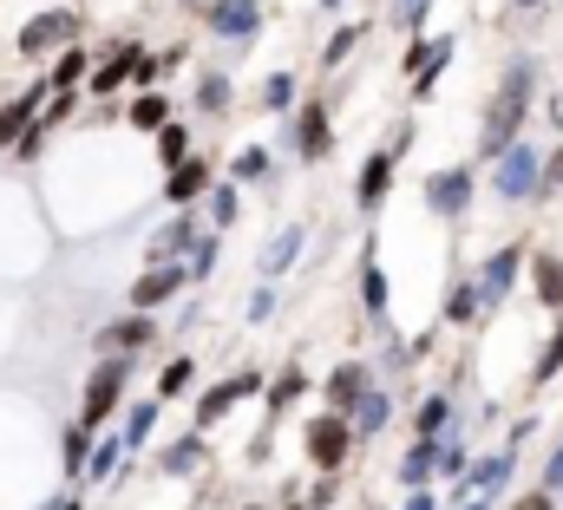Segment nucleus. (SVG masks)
Returning <instances> with one entry per match:
<instances>
[{"label": "nucleus", "instance_id": "58836bf2", "mask_svg": "<svg viewBox=\"0 0 563 510\" xmlns=\"http://www.w3.org/2000/svg\"><path fill=\"white\" fill-rule=\"evenodd\" d=\"M184 275H190V288L217 275V236H210V230H203V236L190 243V255H184Z\"/></svg>", "mask_w": 563, "mask_h": 510}, {"label": "nucleus", "instance_id": "423d86ee", "mask_svg": "<svg viewBox=\"0 0 563 510\" xmlns=\"http://www.w3.org/2000/svg\"><path fill=\"white\" fill-rule=\"evenodd\" d=\"M492 190L505 197V203H531L538 197V151L518 137L505 157H492Z\"/></svg>", "mask_w": 563, "mask_h": 510}, {"label": "nucleus", "instance_id": "6e6d98bb", "mask_svg": "<svg viewBox=\"0 0 563 510\" xmlns=\"http://www.w3.org/2000/svg\"><path fill=\"white\" fill-rule=\"evenodd\" d=\"M321 7H328V13H341V0H321Z\"/></svg>", "mask_w": 563, "mask_h": 510}, {"label": "nucleus", "instance_id": "20e7f679", "mask_svg": "<svg viewBox=\"0 0 563 510\" xmlns=\"http://www.w3.org/2000/svg\"><path fill=\"white\" fill-rule=\"evenodd\" d=\"M301 445H308V465H314L321 478H341V465H347V452H354V432H347V419L321 412V419H308Z\"/></svg>", "mask_w": 563, "mask_h": 510}, {"label": "nucleus", "instance_id": "ddd939ff", "mask_svg": "<svg viewBox=\"0 0 563 510\" xmlns=\"http://www.w3.org/2000/svg\"><path fill=\"white\" fill-rule=\"evenodd\" d=\"M263 392V374H236V380H217L203 399H197V432H210L230 406H243V399H256Z\"/></svg>", "mask_w": 563, "mask_h": 510}, {"label": "nucleus", "instance_id": "79ce46f5", "mask_svg": "<svg viewBox=\"0 0 563 510\" xmlns=\"http://www.w3.org/2000/svg\"><path fill=\"white\" fill-rule=\"evenodd\" d=\"M472 321H478V301H472V281H459L445 295V328H472Z\"/></svg>", "mask_w": 563, "mask_h": 510}, {"label": "nucleus", "instance_id": "e433bc0d", "mask_svg": "<svg viewBox=\"0 0 563 510\" xmlns=\"http://www.w3.org/2000/svg\"><path fill=\"white\" fill-rule=\"evenodd\" d=\"M230 184H269V151H263V144L236 151V157H230Z\"/></svg>", "mask_w": 563, "mask_h": 510}, {"label": "nucleus", "instance_id": "412c9836", "mask_svg": "<svg viewBox=\"0 0 563 510\" xmlns=\"http://www.w3.org/2000/svg\"><path fill=\"white\" fill-rule=\"evenodd\" d=\"M301 243H308V230H301V223H288V230H282L276 243H269V250L256 255V275H263V281H269V288H276L282 275H288V268H295V255H301Z\"/></svg>", "mask_w": 563, "mask_h": 510}, {"label": "nucleus", "instance_id": "c03bdc74", "mask_svg": "<svg viewBox=\"0 0 563 510\" xmlns=\"http://www.w3.org/2000/svg\"><path fill=\"white\" fill-rule=\"evenodd\" d=\"M354 46H361V26H341V33H334V40L321 46V66H341V59H347Z\"/></svg>", "mask_w": 563, "mask_h": 510}, {"label": "nucleus", "instance_id": "49530a36", "mask_svg": "<svg viewBox=\"0 0 563 510\" xmlns=\"http://www.w3.org/2000/svg\"><path fill=\"white\" fill-rule=\"evenodd\" d=\"M538 491H544V498H563V445L544 458V485H538Z\"/></svg>", "mask_w": 563, "mask_h": 510}, {"label": "nucleus", "instance_id": "4be33fe9", "mask_svg": "<svg viewBox=\"0 0 563 510\" xmlns=\"http://www.w3.org/2000/svg\"><path fill=\"white\" fill-rule=\"evenodd\" d=\"M40 106H46V86H33V92H20V99H7V106H0V151H7V144H20V131L40 119Z\"/></svg>", "mask_w": 563, "mask_h": 510}, {"label": "nucleus", "instance_id": "8fccbe9b", "mask_svg": "<svg viewBox=\"0 0 563 510\" xmlns=\"http://www.w3.org/2000/svg\"><path fill=\"white\" fill-rule=\"evenodd\" d=\"M511 510H558V498H544V491H525Z\"/></svg>", "mask_w": 563, "mask_h": 510}, {"label": "nucleus", "instance_id": "f03ea898", "mask_svg": "<svg viewBox=\"0 0 563 510\" xmlns=\"http://www.w3.org/2000/svg\"><path fill=\"white\" fill-rule=\"evenodd\" d=\"M125 380H132V361H125V354H106V361L92 367V380H86V406H79V425H86V432H99V425L125 406Z\"/></svg>", "mask_w": 563, "mask_h": 510}, {"label": "nucleus", "instance_id": "c9c22d12", "mask_svg": "<svg viewBox=\"0 0 563 510\" xmlns=\"http://www.w3.org/2000/svg\"><path fill=\"white\" fill-rule=\"evenodd\" d=\"M151 425H157V399H139V406H125V432H119V445H125V452H139L144 439H151Z\"/></svg>", "mask_w": 563, "mask_h": 510}, {"label": "nucleus", "instance_id": "a19ab883", "mask_svg": "<svg viewBox=\"0 0 563 510\" xmlns=\"http://www.w3.org/2000/svg\"><path fill=\"white\" fill-rule=\"evenodd\" d=\"M151 137H157V157H164V164H184V157H190V131L177 125V119H170V125H157Z\"/></svg>", "mask_w": 563, "mask_h": 510}, {"label": "nucleus", "instance_id": "4c0bfd02", "mask_svg": "<svg viewBox=\"0 0 563 510\" xmlns=\"http://www.w3.org/2000/svg\"><path fill=\"white\" fill-rule=\"evenodd\" d=\"M558 374H563V308H558V328H551L544 354H538V367H531V386H551Z\"/></svg>", "mask_w": 563, "mask_h": 510}, {"label": "nucleus", "instance_id": "c756f323", "mask_svg": "<svg viewBox=\"0 0 563 510\" xmlns=\"http://www.w3.org/2000/svg\"><path fill=\"white\" fill-rule=\"evenodd\" d=\"M230 106H236V79H230V73H203V79H197V112L223 119Z\"/></svg>", "mask_w": 563, "mask_h": 510}, {"label": "nucleus", "instance_id": "c85d7f7f", "mask_svg": "<svg viewBox=\"0 0 563 510\" xmlns=\"http://www.w3.org/2000/svg\"><path fill=\"white\" fill-rule=\"evenodd\" d=\"M452 432V392H426L413 412V439H445Z\"/></svg>", "mask_w": 563, "mask_h": 510}, {"label": "nucleus", "instance_id": "3c124183", "mask_svg": "<svg viewBox=\"0 0 563 510\" xmlns=\"http://www.w3.org/2000/svg\"><path fill=\"white\" fill-rule=\"evenodd\" d=\"M400 510H439V498H432V491H407V505Z\"/></svg>", "mask_w": 563, "mask_h": 510}, {"label": "nucleus", "instance_id": "4468645a", "mask_svg": "<svg viewBox=\"0 0 563 510\" xmlns=\"http://www.w3.org/2000/svg\"><path fill=\"white\" fill-rule=\"evenodd\" d=\"M367 386H374V374H367L361 361H341V367L321 380V399H328V412H334V419H347V412L361 406V392H367Z\"/></svg>", "mask_w": 563, "mask_h": 510}, {"label": "nucleus", "instance_id": "de8ad7c7", "mask_svg": "<svg viewBox=\"0 0 563 510\" xmlns=\"http://www.w3.org/2000/svg\"><path fill=\"white\" fill-rule=\"evenodd\" d=\"M269 314H276V288H269V281H263V288H256V295H250V321H269Z\"/></svg>", "mask_w": 563, "mask_h": 510}, {"label": "nucleus", "instance_id": "864d4df0", "mask_svg": "<svg viewBox=\"0 0 563 510\" xmlns=\"http://www.w3.org/2000/svg\"><path fill=\"white\" fill-rule=\"evenodd\" d=\"M452 510H492V505H478V498H472V505H452Z\"/></svg>", "mask_w": 563, "mask_h": 510}, {"label": "nucleus", "instance_id": "7c9ffc66", "mask_svg": "<svg viewBox=\"0 0 563 510\" xmlns=\"http://www.w3.org/2000/svg\"><path fill=\"white\" fill-rule=\"evenodd\" d=\"M531 288H538V301L558 314L563 308V262L558 255H538V262H531Z\"/></svg>", "mask_w": 563, "mask_h": 510}, {"label": "nucleus", "instance_id": "2f4dec72", "mask_svg": "<svg viewBox=\"0 0 563 510\" xmlns=\"http://www.w3.org/2000/svg\"><path fill=\"white\" fill-rule=\"evenodd\" d=\"M125 125H132V131H157V125H170V99H164V92H139V99L125 106Z\"/></svg>", "mask_w": 563, "mask_h": 510}, {"label": "nucleus", "instance_id": "a878e982", "mask_svg": "<svg viewBox=\"0 0 563 510\" xmlns=\"http://www.w3.org/2000/svg\"><path fill=\"white\" fill-rule=\"evenodd\" d=\"M243 217V197H236V184H210L203 190V230L217 236V230H230Z\"/></svg>", "mask_w": 563, "mask_h": 510}, {"label": "nucleus", "instance_id": "09e8293b", "mask_svg": "<svg viewBox=\"0 0 563 510\" xmlns=\"http://www.w3.org/2000/svg\"><path fill=\"white\" fill-rule=\"evenodd\" d=\"M328 505H334V478H321V485L301 498V510H328Z\"/></svg>", "mask_w": 563, "mask_h": 510}, {"label": "nucleus", "instance_id": "5fc2aeb1", "mask_svg": "<svg viewBox=\"0 0 563 510\" xmlns=\"http://www.w3.org/2000/svg\"><path fill=\"white\" fill-rule=\"evenodd\" d=\"M511 7H525V13H531V7H544V0H511Z\"/></svg>", "mask_w": 563, "mask_h": 510}, {"label": "nucleus", "instance_id": "7ed1b4c3", "mask_svg": "<svg viewBox=\"0 0 563 510\" xmlns=\"http://www.w3.org/2000/svg\"><path fill=\"white\" fill-rule=\"evenodd\" d=\"M518 275H525V250H518V243L492 250V262H485V268H478V281H472V301H478V314H498V308L511 301Z\"/></svg>", "mask_w": 563, "mask_h": 510}, {"label": "nucleus", "instance_id": "603ef678", "mask_svg": "<svg viewBox=\"0 0 563 510\" xmlns=\"http://www.w3.org/2000/svg\"><path fill=\"white\" fill-rule=\"evenodd\" d=\"M53 510H86L79 498H53Z\"/></svg>", "mask_w": 563, "mask_h": 510}, {"label": "nucleus", "instance_id": "a18cd8bd", "mask_svg": "<svg viewBox=\"0 0 563 510\" xmlns=\"http://www.w3.org/2000/svg\"><path fill=\"white\" fill-rule=\"evenodd\" d=\"M426 7H432V0H394V20H400L407 33H420V26H426Z\"/></svg>", "mask_w": 563, "mask_h": 510}, {"label": "nucleus", "instance_id": "f704fd0d", "mask_svg": "<svg viewBox=\"0 0 563 510\" xmlns=\"http://www.w3.org/2000/svg\"><path fill=\"white\" fill-rule=\"evenodd\" d=\"M308 392V374L301 367H282L276 380H263V399H269V412H282V406H295Z\"/></svg>", "mask_w": 563, "mask_h": 510}, {"label": "nucleus", "instance_id": "6e6552de", "mask_svg": "<svg viewBox=\"0 0 563 510\" xmlns=\"http://www.w3.org/2000/svg\"><path fill=\"white\" fill-rule=\"evenodd\" d=\"M420 197H426V210H432L439 223H459V217L472 210V170H465V164H452V170H432Z\"/></svg>", "mask_w": 563, "mask_h": 510}, {"label": "nucleus", "instance_id": "aec40b11", "mask_svg": "<svg viewBox=\"0 0 563 510\" xmlns=\"http://www.w3.org/2000/svg\"><path fill=\"white\" fill-rule=\"evenodd\" d=\"M361 308H367L374 328L387 321V268H380V255H374V236L361 243Z\"/></svg>", "mask_w": 563, "mask_h": 510}, {"label": "nucleus", "instance_id": "ea45409f", "mask_svg": "<svg viewBox=\"0 0 563 510\" xmlns=\"http://www.w3.org/2000/svg\"><path fill=\"white\" fill-rule=\"evenodd\" d=\"M295 99H301L295 73H269V79H263V106H269V112H282V119H288V112H295Z\"/></svg>", "mask_w": 563, "mask_h": 510}, {"label": "nucleus", "instance_id": "4d7b16f0", "mask_svg": "<svg viewBox=\"0 0 563 510\" xmlns=\"http://www.w3.org/2000/svg\"><path fill=\"white\" fill-rule=\"evenodd\" d=\"M282 510H301V505H282Z\"/></svg>", "mask_w": 563, "mask_h": 510}, {"label": "nucleus", "instance_id": "5701e85b", "mask_svg": "<svg viewBox=\"0 0 563 510\" xmlns=\"http://www.w3.org/2000/svg\"><path fill=\"white\" fill-rule=\"evenodd\" d=\"M86 73H92V53H86V46H59V59H53V73H46V92H79Z\"/></svg>", "mask_w": 563, "mask_h": 510}, {"label": "nucleus", "instance_id": "f3484780", "mask_svg": "<svg viewBox=\"0 0 563 510\" xmlns=\"http://www.w3.org/2000/svg\"><path fill=\"white\" fill-rule=\"evenodd\" d=\"M210 184H217L210 164H203V157H184V164H170V177H164V203H170V210H190Z\"/></svg>", "mask_w": 563, "mask_h": 510}, {"label": "nucleus", "instance_id": "1a4fd4ad", "mask_svg": "<svg viewBox=\"0 0 563 510\" xmlns=\"http://www.w3.org/2000/svg\"><path fill=\"white\" fill-rule=\"evenodd\" d=\"M190 288V275H184V262H151L139 281H132V314H151V308H164V301H177Z\"/></svg>", "mask_w": 563, "mask_h": 510}, {"label": "nucleus", "instance_id": "13d9d810", "mask_svg": "<svg viewBox=\"0 0 563 510\" xmlns=\"http://www.w3.org/2000/svg\"><path fill=\"white\" fill-rule=\"evenodd\" d=\"M40 510H53V505H40Z\"/></svg>", "mask_w": 563, "mask_h": 510}, {"label": "nucleus", "instance_id": "393cba45", "mask_svg": "<svg viewBox=\"0 0 563 510\" xmlns=\"http://www.w3.org/2000/svg\"><path fill=\"white\" fill-rule=\"evenodd\" d=\"M432 472H439V439H413L407 458H400V485H407V491H426Z\"/></svg>", "mask_w": 563, "mask_h": 510}, {"label": "nucleus", "instance_id": "b1692460", "mask_svg": "<svg viewBox=\"0 0 563 510\" xmlns=\"http://www.w3.org/2000/svg\"><path fill=\"white\" fill-rule=\"evenodd\" d=\"M132 53L139 46H119V53H106V59H92V73H86V86L99 92V99H112L125 79H132Z\"/></svg>", "mask_w": 563, "mask_h": 510}, {"label": "nucleus", "instance_id": "f257e3e1", "mask_svg": "<svg viewBox=\"0 0 563 510\" xmlns=\"http://www.w3.org/2000/svg\"><path fill=\"white\" fill-rule=\"evenodd\" d=\"M531 99H538V59H531V53H518V59L505 66V79H498L492 106H485V125H478V157H505V151L518 144Z\"/></svg>", "mask_w": 563, "mask_h": 510}, {"label": "nucleus", "instance_id": "2eb2a0df", "mask_svg": "<svg viewBox=\"0 0 563 510\" xmlns=\"http://www.w3.org/2000/svg\"><path fill=\"white\" fill-rule=\"evenodd\" d=\"M387 190H394V151H367V164H361V177H354L361 217H374V210L387 203Z\"/></svg>", "mask_w": 563, "mask_h": 510}, {"label": "nucleus", "instance_id": "bf43d9fd", "mask_svg": "<svg viewBox=\"0 0 563 510\" xmlns=\"http://www.w3.org/2000/svg\"><path fill=\"white\" fill-rule=\"evenodd\" d=\"M250 510H256V505H250Z\"/></svg>", "mask_w": 563, "mask_h": 510}, {"label": "nucleus", "instance_id": "39448f33", "mask_svg": "<svg viewBox=\"0 0 563 510\" xmlns=\"http://www.w3.org/2000/svg\"><path fill=\"white\" fill-rule=\"evenodd\" d=\"M518 478V452L505 445V452H492V458H478V465H465V478L452 485V505H492V498H505V485Z\"/></svg>", "mask_w": 563, "mask_h": 510}, {"label": "nucleus", "instance_id": "dca6fc26", "mask_svg": "<svg viewBox=\"0 0 563 510\" xmlns=\"http://www.w3.org/2000/svg\"><path fill=\"white\" fill-rule=\"evenodd\" d=\"M151 341H157V321H151V314H119V321L99 328V347H106V354H125V361H132L139 347H151Z\"/></svg>", "mask_w": 563, "mask_h": 510}, {"label": "nucleus", "instance_id": "cd10ccee", "mask_svg": "<svg viewBox=\"0 0 563 510\" xmlns=\"http://www.w3.org/2000/svg\"><path fill=\"white\" fill-rule=\"evenodd\" d=\"M157 465H164L170 478H190V472L203 465V432H184V439H170V445L157 452Z\"/></svg>", "mask_w": 563, "mask_h": 510}, {"label": "nucleus", "instance_id": "f8f14e48", "mask_svg": "<svg viewBox=\"0 0 563 510\" xmlns=\"http://www.w3.org/2000/svg\"><path fill=\"white\" fill-rule=\"evenodd\" d=\"M203 20H210V33H217V40H236V46L263 33V7H256V0H210V7H203Z\"/></svg>", "mask_w": 563, "mask_h": 510}, {"label": "nucleus", "instance_id": "37998d69", "mask_svg": "<svg viewBox=\"0 0 563 510\" xmlns=\"http://www.w3.org/2000/svg\"><path fill=\"white\" fill-rule=\"evenodd\" d=\"M432 478H465V439H459V432L439 439V472H432Z\"/></svg>", "mask_w": 563, "mask_h": 510}, {"label": "nucleus", "instance_id": "a211bd4d", "mask_svg": "<svg viewBox=\"0 0 563 510\" xmlns=\"http://www.w3.org/2000/svg\"><path fill=\"white\" fill-rule=\"evenodd\" d=\"M197 236H203V217H197V210H177V217L151 236V262H184Z\"/></svg>", "mask_w": 563, "mask_h": 510}, {"label": "nucleus", "instance_id": "0eeeda50", "mask_svg": "<svg viewBox=\"0 0 563 510\" xmlns=\"http://www.w3.org/2000/svg\"><path fill=\"white\" fill-rule=\"evenodd\" d=\"M53 46H79V13L73 7H46V13H33L26 26H20V53L33 59V53H53Z\"/></svg>", "mask_w": 563, "mask_h": 510}, {"label": "nucleus", "instance_id": "9d476101", "mask_svg": "<svg viewBox=\"0 0 563 510\" xmlns=\"http://www.w3.org/2000/svg\"><path fill=\"white\" fill-rule=\"evenodd\" d=\"M452 33H439V40H413L407 46V73H413V99H432V86H439V73L452 66Z\"/></svg>", "mask_w": 563, "mask_h": 510}, {"label": "nucleus", "instance_id": "bb28decb", "mask_svg": "<svg viewBox=\"0 0 563 510\" xmlns=\"http://www.w3.org/2000/svg\"><path fill=\"white\" fill-rule=\"evenodd\" d=\"M92 439H99V432H86L79 419H73L66 432H59V465H66V478H73V485L86 478V458H92Z\"/></svg>", "mask_w": 563, "mask_h": 510}, {"label": "nucleus", "instance_id": "473e14b6", "mask_svg": "<svg viewBox=\"0 0 563 510\" xmlns=\"http://www.w3.org/2000/svg\"><path fill=\"white\" fill-rule=\"evenodd\" d=\"M119 458H125V445H119V432H106V439H92V458H86V485H106V478L119 472Z\"/></svg>", "mask_w": 563, "mask_h": 510}, {"label": "nucleus", "instance_id": "72a5a7b5", "mask_svg": "<svg viewBox=\"0 0 563 510\" xmlns=\"http://www.w3.org/2000/svg\"><path fill=\"white\" fill-rule=\"evenodd\" d=\"M190 380H197V361H190V354L164 361V374H157V406H164V399H184V392H190Z\"/></svg>", "mask_w": 563, "mask_h": 510}, {"label": "nucleus", "instance_id": "6ab92c4d", "mask_svg": "<svg viewBox=\"0 0 563 510\" xmlns=\"http://www.w3.org/2000/svg\"><path fill=\"white\" fill-rule=\"evenodd\" d=\"M387 419H394V392H387V386H367V392H361V406L347 412V432H354V439H380V432H387Z\"/></svg>", "mask_w": 563, "mask_h": 510}, {"label": "nucleus", "instance_id": "9b49d317", "mask_svg": "<svg viewBox=\"0 0 563 510\" xmlns=\"http://www.w3.org/2000/svg\"><path fill=\"white\" fill-rule=\"evenodd\" d=\"M328 144H334V119H328V106H321V99L295 106V157H301V164H321Z\"/></svg>", "mask_w": 563, "mask_h": 510}]
</instances>
